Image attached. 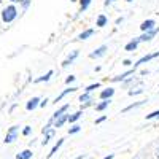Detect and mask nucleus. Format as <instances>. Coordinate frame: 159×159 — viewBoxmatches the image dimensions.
<instances>
[{
    "label": "nucleus",
    "mask_w": 159,
    "mask_h": 159,
    "mask_svg": "<svg viewBox=\"0 0 159 159\" xmlns=\"http://www.w3.org/2000/svg\"><path fill=\"white\" fill-rule=\"evenodd\" d=\"M16 15H18L16 8L13 7V5H10V7H7V8L2 11V19H3L5 22H11L13 19L16 18Z\"/></svg>",
    "instance_id": "obj_1"
},
{
    "label": "nucleus",
    "mask_w": 159,
    "mask_h": 159,
    "mask_svg": "<svg viewBox=\"0 0 159 159\" xmlns=\"http://www.w3.org/2000/svg\"><path fill=\"white\" fill-rule=\"evenodd\" d=\"M18 126H13L10 127V130L7 132V137H5V143H13L16 140V134H18Z\"/></svg>",
    "instance_id": "obj_2"
},
{
    "label": "nucleus",
    "mask_w": 159,
    "mask_h": 159,
    "mask_svg": "<svg viewBox=\"0 0 159 159\" xmlns=\"http://www.w3.org/2000/svg\"><path fill=\"white\" fill-rule=\"evenodd\" d=\"M154 21L153 19H148V21H145V22H142V25H140V29L143 30V32H150V30H154Z\"/></svg>",
    "instance_id": "obj_3"
},
{
    "label": "nucleus",
    "mask_w": 159,
    "mask_h": 159,
    "mask_svg": "<svg viewBox=\"0 0 159 159\" xmlns=\"http://www.w3.org/2000/svg\"><path fill=\"white\" fill-rule=\"evenodd\" d=\"M159 56V51L157 52H154V54H148V56H143L140 61H137V64L134 65V69L135 67H139V65H142V64H145V62H148V61H151V59H154V57H157Z\"/></svg>",
    "instance_id": "obj_4"
},
{
    "label": "nucleus",
    "mask_w": 159,
    "mask_h": 159,
    "mask_svg": "<svg viewBox=\"0 0 159 159\" xmlns=\"http://www.w3.org/2000/svg\"><path fill=\"white\" fill-rule=\"evenodd\" d=\"M159 32V29H154V30H150V32H145L142 37H139L140 38V42H148V40H151L156 34Z\"/></svg>",
    "instance_id": "obj_5"
},
{
    "label": "nucleus",
    "mask_w": 159,
    "mask_h": 159,
    "mask_svg": "<svg viewBox=\"0 0 159 159\" xmlns=\"http://www.w3.org/2000/svg\"><path fill=\"white\" fill-rule=\"evenodd\" d=\"M67 110H69V103H67V105H64V107H61L54 115H52V118H51V119H52V121H56V119H57V118H61V116H62L65 111H67Z\"/></svg>",
    "instance_id": "obj_6"
},
{
    "label": "nucleus",
    "mask_w": 159,
    "mask_h": 159,
    "mask_svg": "<svg viewBox=\"0 0 159 159\" xmlns=\"http://www.w3.org/2000/svg\"><path fill=\"white\" fill-rule=\"evenodd\" d=\"M76 57H78V51H73L72 54H70L67 59H65L64 62H62V67H67V65H70V64H72V62H73Z\"/></svg>",
    "instance_id": "obj_7"
},
{
    "label": "nucleus",
    "mask_w": 159,
    "mask_h": 159,
    "mask_svg": "<svg viewBox=\"0 0 159 159\" xmlns=\"http://www.w3.org/2000/svg\"><path fill=\"white\" fill-rule=\"evenodd\" d=\"M105 51H107V46L103 45V46L97 48L94 52H91V57H92V59H94V57H100V56H103V54H105Z\"/></svg>",
    "instance_id": "obj_8"
},
{
    "label": "nucleus",
    "mask_w": 159,
    "mask_h": 159,
    "mask_svg": "<svg viewBox=\"0 0 159 159\" xmlns=\"http://www.w3.org/2000/svg\"><path fill=\"white\" fill-rule=\"evenodd\" d=\"M115 94V89H111V88H108V89H105V91H102L100 92V99H103V100H110V97Z\"/></svg>",
    "instance_id": "obj_9"
},
{
    "label": "nucleus",
    "mask_w": 159,
    "mask_h": 159,
    "mask_svg": "<svg viewBox=\"0 0 159 159\" xmlns=\"http://www.w3.org/2000/svg\"><path fill=\"white\" fill-rule=\"evenodd\" d=\"M38 102H40V99H38V97L30 99V100L27 102V105H25V108H27L29 111H30V110H35V108H37V105H38Z\"/></svg>",
    "instance_id": "obj_10"
},
{
    "label": "nucleus",
    "mask_w": 159,
    "mask_h": 159,
    "mask_svg": "<svg viewBox=\"0 0 159 159\" xmlns=\"http://www.w3.org/2000/svg\"><path fill=\"white\" fill-rule=\"evenodd\" d=\"M134 70H135V69H132V70H129V72H124V73H121V75H118V76H115V78L111 80V81H123L124 78H127L129 75L134 73Z\"/></svg>",
    "instance_id": "obj_11"
},
{
    "label": "nucleus",
    "mask_w": 159,
    "mask_h": 159,
    "mask_svg": "<svg viewBox=\"0 0 159 159\" xmlns=\"http://www.w3.org/2000/svg\"><path fill=\"white\" fill-rule=\"evenodd\" d=\"M139 43H140V38L132 40L130 43H127V45H126V51H132V49H135V48L139 46Z\"/></svg>",
    "instance_id": "obj_12"
},
{
    "label": "nucleus",
    "mask_w": 159,
    "mask_h": 159,
    "mask_svg": "<svg viewBox=\"0 0 159 159\" xmlns=\"http://www.w3.org/2000/svg\"><path fill=\"white\" fill-rule=\"evenodd\" d=\"M69 116H70V115H69ZM69 116H67V115H62L61 118H57L56 121H54V127H62V124L69 119Z\"/></svg>",
    "instance_id": "obj_13"
},
{
    "label": "nucleus",
    "mask_w": 159,
    "mask_h": 159,
    "mask_svg": "<svg viewBox=\"0 0 159 159\" xmlns=\"http://www.w3.org/2000/svg\"><path fill=\"white\" fill-rule=\"evenodd\" d=\"M30 157H32V151L30 150H24L22 153H19L16 156V159H30Z\"/></svg>",
    "instance_id": "obj_14"
},
{
    "label": "nucleus",
    "mask_w": 159,
    "mask_h": 159,
    "mask_svg": "<svg viewBox=\"0 0 159 159\" xmlns=\"http://www.w3.org/2000/svg\"><path fill=\"white\" fill-rule=\"evenodd\" d=\"M62 143H64V139H59V140H57V143H56V145H54V147H52V150L49 151V154H48V157H51L52 154H54V153H56V151H57V150L61 148V145H62Z\"/></svg>",
    "instance_id": "obj_15"
},
{
    "label": "nucleus",
    "mask_w": 159,
    "mask_h": 159,
    "mask_svg": "<svg viewBox=\"0 0 159 159\" xmlns=\"http://www.w3.org/2000/svg\"><path fill=\"white\" fill-rule=\"evenodd\" d=\"M76 89H78V88H70V89H65V91L62 92V94H61L59 97H56V102H61V100H62V99H64L65 96H67V94H69V92H75Z\"/></svg>",
    "instance_id": "obj_16"
},
{
    "label": "nucleus",
    "mask_w": 159,
    "mask_h": 159,
    "mask_svg": "<svg viewBox=\"0 0 159 159\" xmlns=\"http://www.w3.org/2000/svg\"><path fill=\"white\" fill-rule=\"evenodd\" d=\"M52 76V70H49L46 75H43V76H40V78H37L35 80V83H42V81H48V80Z\"/></svg>",
    "instance_id": "obj_17"
},
{
    "label": "nucleus",
    "mask_w": 159,
    "mask_h": 159,
    "mask_svg": "<svg viewBox=\"0 0 159 159\" xmlns=\"http://www.w3.org/2000/svg\"><path fill=\"white\" fill-rule=\"evenodd\" d=\"M92 34H94V30H92V29H88V30H84L83 34H80V37H78V38H80V40H86V38H88V37H91Z\"/></svg>",
    "instance_id": "obj_18"
},
{
    "label": "nucleus",
    "mask_w": 159,
    "mask_h": 159,
    "mask_svg": "<svg viewBox=\"0 0 159 159\" xmlns=\"http://www.w3.org/2000/svg\"><path fill=\"white\" fill-rule=\"evenodd\" d=\"M105 24H107V16L100 15V16L97 18V25H99V27H103Z\"/></svg>",
    "instance_id": "obj_19"
},
{
    "label": "nucleus",
    "mask_w": 159,
    "mask_h": 159,
    "mask_svg": "<svg viewBox=\"0 0 159 159\" xmlns=\"http://www.w3.org/2000/svg\"><path fill=\"white\" fill-rule=\"evenodd\" d=\"M80 100H81V102H86V105H91V102H92V97L88 94V92H86V94H83L81 97H80Z\"/></svg>",
    "instance_id": "obj_20"
},
{
    "label": "nucleus",
    "mask_w": 159,
    "mask_h": 159,
    "mask_svg": "<svg viewBox=\"0 0 159 159\" xmlns=\"http://www.w3.org/2000/svg\"><path fill=\"white\" fill-rule=\"evenodd\" d=\"M108 105H110V100H103L102 103H99V105H97V107H96V108H97L99 111H102V110H105V108H107V107H108Z\"/></svg>",
    "instance_id": "obj_21"
},
{
    "label": "nucleus",
    "mask_w": 159,
    "mask_h": 159,
    "mask_svg": "<svg viewBox=\"0 0 159 159\" xmlns=\"http://www.w3.org/2000/svg\"><path fill=\"white\" fill-rule=\"evenodd\" d=\"M80 116H81V111H76V113H73L72 116H69V121H70V123H75L76 119H80Z\"/></svg>",
    "instance_id": "obj_22"
},
{
    "label": "nucleus",
    "mask_w": 159,
    "mask_h": 159,
    "mask_svg": "<svg viewBox=\"0 0 159 159\" xmlns=\"http://www.w3.org/2000/svg\"><path fill=\"white\" fill-rule=\"evenodd\" d=\"M99 86H100L99 83H96V84H91V86H88V88H86V92H88V94H89L91 91H94V89H97Z\"/></svg>",
    "instance_id": "obj_23"
},
{
    "label": "nucleus",
    "mask_w": 159,
    "mask_h": 159,
    "mask_svg": "<svg viewBox=\"0 0 159 159\" xmlns=\"http://www.w3.org/2000/svg\"><path fill=\"white\" fill-rule=\"evenodd\" d=\"M80 2H81V10H86L91 3V0H80Z\"/></svg>",
    "instance_id": "obj_24"
},
{
    "label": "nucleus",
    "mask_w": 159,
    "mask_h": 159,
    "mask_svg": "<svg viewBox=\"0 0 159 159\" xmlns=\"http://www.w3.org/2000/svg\"><path fill=\"white\" fill-rule=\"evenodd\" d=\"M80 129H81V127H80V126L76 124V126H73V127L69 130V134H76V132H80Z\"/></svg>",
    "instance_id": "obj_25"
},
{
    "label": "nucleus",
    "mask_w": 159,
    "mask_h": 159,
    "mask_svg": "<svg viewBox=\"0 0 159 159\" xmlns=\"http://www.w3.org/2000/svg\"><path fill=\"white\" fill-rule=\"evenodd\" d=\"M143 89H135V91H129V96H137V94H142Z\"/></svg>",
    "instance_id": "obj_26"
},
{
    "label": "nucleus",
    "mask_w": 159,
    "mask_h": 159,
    "mask_svg": "<svg viewBox=\"0 0 159 159\" xmlns=\"http://www.w3.org/2000/svg\"><path fill=\"white\" fill-rule=\"evenodd\" d=\"M105 119H107V116H100L99 119H96V124H100V123H103Z\"/></svg>",
    "instance_id": "obj_27"
},
{
    "label": "nucleus",
    "mask_w": 159,
    "mask_h": 159,
    "mask_svg": "<svg viewBox=\"0 0 159 159\" xmlns=\"http://www.w3.org/2000/svg\"><path fill=\"white\" fill-rule=\"evenodd\" d=\"M72 81H75V76H73V75H70V76H69L67 80H65V83H69V84H70Z\"/></svg>",
    "instance_id": "obj_28"
},
{
    "label": "nucleus",
    "mask_w": 159,
    "mask_h": 159,
    "mask_svg": "<svg viewBox=\"0 0 159 159\" xmlns=\"http://www.w3.org/2000/svg\"><path fill=\"white\" fill-rule=\"evenodd\" d=\"M22 134H24V135H29V134H30V127L27 126V127H25V129L22 130Z\"/></svg>",
    "instance_id": "obj_29"
},
{
    "label": "nucleus",
    "mask_w": 159,
    "mask_h": 159,
    "mask_svg": "<svg viewBox=\"0 0 159 159\" xmlns=\"http://www.w3.org/2000/svg\"><path fill=\"white\" fill-rule=\"evenodd\" d=\"M123 65H130V61H129V59H124V61H123Z\"/></svg>",
    "instance_id": "obj_30"
},
{
    "label": "nucleus",
    "mask_w": 159,
    "mask_h": 159,
    "mask_svg": "<svg viewBox=\"0 0 159 159\" xmlns=\"http://www.w3.org/2000/svg\"><path fill=\"white\" fill-rule=\"evenodd\" d=\"M22 5H24V8H27V7H29V0H25V2H24Z\"/></svg>",
    "instance_id": "obj_31"
},
{
    "label": "nucleus",
    "mask_w": 159,
    "mask_h": 159,
    "mask_svg": "<svg viewBox=\"0 0 159 159\" xmlns=\"http://www.w3.org/2000/svg\"><path fill=\"white\" fill-rule=\"evenodd\" d=\"M103 159H113V154H108V156H105Z\"/></svg>",
    "instance_id": "obj_32"
},
{
    "label": "nucleus",
    "mask_w": 159,
    "mask_h": 159,
    "mask_svg": "<svg viewBox=\"0 0 159 159\" xmlns=\"http://www.w3.org/2000/svg\"><path fill=\"white\" fill-rule=\"evenodd\" d=\"M11 2H22V3H24L25 0H11Z\"/></svg>",
    "instance_id": "obj_33"
},
{
    "label": "nucleus",
    "mask_w": 159,
    "mask_h": 159,
    "mask_svg": "<svg viewBox=\"0 0 159 159\" xmlns=\"http://www.w3.org/2000/svg\"><path fill=\"white\" fill-rule=\"evenodd\" d=\"M83 157H84V156L81 154V156H78V157H75V159H83Z\"/></svg>",
    "instance_id": "obj_34"
},
{
    "label": "nucleus",
    "mask_w": 159,
    "mask_h": 159,
    "mask_svg": "<svg viewBox=\"0 0 159 159\" xmlns=\"http://www.w3.org/2000/svg\"><path fill=\"white\" fill-rule=\"evenodd\" d=\"M156 156H157V159H159V148H157V151H156Z\"/></svg>",
    "instance_id": "obj_35"
},
{
    "label": "nucleus",
    "mask_w": 159,
    "mask_h": 159,
    "mask_svg": "<svg viewBox=\"0 0 159 159\" xmlns=\"http://www.w3.org/2000/svg\"><path fill=\"white\" fill-rule=\"evenodd\" d=\"M126 2H130V0H126Z\"/></svg>",
    "instance_id": "obj_36"
},
{
    "label": "nucleus",
    "mask_w": 159,
    "mask_h": 159,
    "mask_svg": "<svg viewBox=\"0 0 159 159\" xmlns=\"http://www.w3.org/2000/svg\"><path fill=\"white\" fill-rule=\"evenodd\" d=\"M0 3H2V0H0Z\"/></svg>",
    "instance_id": "obj_37"
}]
</instances>
